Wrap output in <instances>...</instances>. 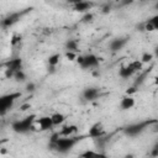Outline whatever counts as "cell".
<instances>
[{"label":"cell","instance_id":"cell-1","mask_svg":"<svg viewBox=\"0 0 158 158\" xmlns=\"http://www.w3.org/2000/svg\"><path fill=\"white\" fill-rule=\"evenodd\" d=\"M78 137H59L54 143H51V146L59 153H67L69 152L79 141Z\"/></svg>","mask_w":158,"mask_h":158},{"label":"cell","instance_id":"cell-2","mask_svg":"<svg viewBox=\"0 0 158 158\" xmlns=\"http://www.w3.org/2000/svg\"><path fill=\"white\" fill-rule=\"evenodd\" d=\"M35 118H36L35 115L27 116V117H25L23 120L15 121V122L11 125V127H12V130H14L15 132H17V133H26V132H28L30 130L33 128V122L36 121Z\"/></svg>","mask_w":158,"mask_h":158},{"label":"cell","instance_id":"cell-3","mask_svg":"<svg viewBox=\"0 0 158 158\" xmlns=\"http://www.w3.org/2000/svg\"><path fill=\"white\" fill-rule=\"evenodd\" d=\"M157 122H158V120H147V121H142V122H138V123H132V125H128L127 127H125L123 132L127 136H137L142 131H144L149 125H153V123H157Z\"/></svg>","mask_w":158,"mask_h":158},{"label":"cell","instance_id":"cell-4","mask_svg":"<svg viewBox=\"0 0 158 158\" xmlns=\"http://www.w3.org/2000/svg\"><path fill=\"white\" fill-rule=\"evenodd\" d=\"M20 96H21V93H10V94H6V95L1 96V99H0V110H1V114H5L14 105V101L16 99H19Z\"/></svg>","mask_w":158,"mask_h":158},{"label":"cell","instance_id":"cell-5","mask_svg":"<svg viewBox=\"0 0 158 158\" xmlns=\"http://www.w3.org/2000/svg\"><path fill=\"white\" fill-rule=\"evenodd\" d=\"M99 65V58L95 54H88L84 57V62L80 65L83 69H90V68H96Z\"/></svg>","mask_w":158,"mask_h":158},{"label":"cell","instance_id":"cell-6","mask_svg":"<svg viewBox=\"0 0 158 158\" xmlns=\"http://www.w3.org/2000/svg\"><path fill=\"white\" fill-rule=\"evenodd\" d=\"M36 123L38 126V130L41 131H47V130H51L54 125H53V121L51 118V116H43V117H40L36 120Z\"/></svg>","mask_w":158,"mask_h":158},{"label":"cell","instance_id":"cell-7","mask_svg":"<svg viewBox=\"0 0 158 158\" xmlns=\"http://www.w3.org/2000/svg\"><path fill=\"white\" fill-rule=\"evenodd\" d=\"M104 133H105V130H104L102 125H101L100 122H96V123H94V125L89 128L88 136L91 137V138H100Z\"/></svg>","mask_w":158,"mask_h":158},{"label":"cell","instance_id":"cell-8","mask_svg":"<svg viewBox=\"0 0 158 158\" xmlns=\"http://www.w3.org/2000/svg\"><path fill=\"white\" fill-rule=\"evenodd\" d=\"M5 65H6V70H10L12 73H16L19 70H22V60L20 58L10 59L9 62L5 63Z\"/></svg>","mask_w":158,"mask_h":158},{"label":"cell","instance_id":"cell-9","mask_svg":"<svg viewBox=\"0 0 158 158\" xmlns=\"http://www.w3.org/2000/svg\"><path fill=\"white\" fill-rule=\"evenodd\" d=\"M21 15H22V12H15V14L9 15L7 17H5V19L2 20V26H4V27H10V26H12L15 22H17V21L20 20Z\"/></svg>","mask_w":158,"mask_h":158},{"label":"cell","instance_id":"cell-10","mask_svg":"<svg viewBox=\"0 0 158 158\" xmlns=\"http://www.w3.org/2000/svg\"><path fill=\"white\" fill-rule=\"evenodd\" d=\"M127 43V38H115L110 42V49L112 52H117L120 51L125 44Z\"/></svg>","mask_w":158,"mask_h":158},{"label":"cell","instance_id":"cell-11","mask_svg":"<svg viewBox=\"0 0 158 158\" xmlns=\"http://www.w3.org/2000/svg\"><path fill=\"white\" fill-rule=\"evenodd\" d=\"M83 96L85 100H89V101L95 100L99 96V90L96 88H86L83 91Z\"/></svg>","mask_w":158,"mask_h":158},{"label":"cell","instance_id":"cell-12","mask_svg":"<svg viewBox=\"0 0 158 158\" xmlns=\"http://www.w3.org/2000/svg\"><path fill=\"white\" fill-rule=\"evenodd\" d=\"M77 132H78V127L75 125H68V126H64L62 128V131L59 132V135L62 137H72Z\"/></svg>","mask_w":158,"mask_h":158},{"label":"cell","instance_id":"cell-13","mask_svg":"<svg viewBox=\"0 0 158 158\" xmlns=\"http://www.w3.org/2000/svg\"><path fill=\"white\" fill-rule=\"evenodd\" d=\"M93 4L91 2H88V1H77L75 5H74V10L75 11H79V12H86L91 9Z\"/></svg>","mask_w":158,"mask_h":158},{"label":"cell","instance_id":"cell-14","mask_svg":"<svg viewBox=\"0 0 158 158\" xmlns=\"http://www.w3.org/2000/svg\"><path fill=\"white\" fill-rule=\"evenodd\" d=\"M120 106H121L122 110H130V109H132L135 106V99L132 96H130V95L123 96L121 102H120Z\"/></svg>","mask_w":158,"mask_h":158},{"label":"cell","instance_id":"cell-15","mask_svg":"<svg viewBox=\"0 0 158 158\" xmlns=\"http://www.w3.org/2000/svg\"><path fill=\"white\" fill-rule=\"evenodd\" d=\"M135 73H136V70L131 67V64H128V65L122 67V68L120 69L118 75H120L121 78H123V79H128V78H130V77H132Z\"/></svg>","mask_w":158,"mask_h":158},{"label":"cell","instance_id":"cell-16","mask_svg":"<svg viewBox=\"0 0 158 158\" xmlns=\"http://www.w3.org/2000/svg\"><path fill=\"white\" fill-rule=\"evenodd\" d=\"M80 158H106V156L94 151H85L80 154Z\"/></svg>","mask_w":158,"mask_h":158},{"label":"cell","instance_id":"cell-17","mask_svg":"<svg viewBox=\"0 0 158 158\" xmlns=\"http://www.w3.org/2000/svg\"><path fill=\"white\" fill-rule=\"evenodd\" d=\"M51 118H52L54 126H59L65 121V116L63 114H59V112H56V114L51 115Z\"/></svg>","mask_w":158,"mask_h":158},{"label":"cell","instance_id":"cell-18","mask_svg":"<svg viewBox=\"0 0 158 158\" xmlns=\"http://www.w3.org/2000/svg\"><path fill=\"white\" fill-rule=\"evenodd\" d=\"M65 47L68 49V52H77L78 51V42L75 40H69L67 43H65Z\"/></svg>","mask_w":158,"mask_h":158},{"label":"cell","instance_id":"cell-19","mask_svg":"<svg viewBox=\"0 0 158 158\" xmlns=\"http://www.w3.org/2000/svg\"><path fill=\"white\" fill-rule=\"evenodd\" d=\"M59 59H60V54H58V53L49 56V58H48V64H49V67H53V68H54V67L59 63Z\"/></svg>","mask_w":158,"mask_h":158},{"label":"cell","instance_id":"cell-20","mask_svg":"<svg viewBox=\"0 0 158 158\" xmlns=\"http://www.w3.org/2000/svg\"><path fill=\"white\" fill-rule=\"evenodd\" d=\"M153 59V54L152 53H148V52H144L141 57V62L142 63H149L151 60Z\"/></svg>","mask_w":158,"mask_h":158},{"label":"cell","instance_id":"cell-21","mask_svg":"<svg viewBox=\"0 0 158 158\" xmlns=\"http://www.w3.org/2000/svg\"><path fill=\"white\" fill-rule=\"evenodd\" d=\"M14 78L17 80V81H23L26 79V74L22 72V70H19L16 73H14Z\"/></svg>","mask_w":158,"mask_h":158},{"label":"cell","instance_id":"cell-22","mask_svg":"<svg viewBox=\"0 0 158 158\" xmlns=\"http://www.w3.org/2000/svg\"><path fill=\"white\" fill-rule=\"evenodd\" d=\"M130 64H131V67H132L136 72H139V70L142 69V64H143V63H142L141 60H135V62H132V63H130Z\"/></svg>","mask_w":158,"mask_h":158},{"label":"cell","instance_id":"cell-23","mask_svg":"<svg viewBox=\"0 0 158 158\" xmlns=\"http://www.w3.org/2000/svg\"><path fill=\"white\" fill-rule=\"evenodd\" d=\"M148 22L153 26V28H154V30H157V31H158V15H154V16H153Z\"/></svg>","mask_w":158,"mask_h":158},{"label":"cell","instance_id":"cell-24","mask_svg":"<svg viewBox=\"0 0 158 158\" xmlns=\"http://www.w3.org/2000/svg\"><path fill=\"white\" fill-rule=\"evenodd\" d=\"M20 41H21V36H20V35H14V36L11 37V44H12V46L20 43Z\"/></svg>","mask_w":158,"mask_h":158},{"label":"cell","instance_id":"cell-25","mask_svg":"<svg viewBox=\"0 0 158 158\" xmlns=\"http://www.w3.org/2000/svg\"><path fill=\"white\" fill-rule=\"evenodd\" d=\"M65 57H67V59H69V60H75V59H77V56H75L74 52H67V53H65Z\"/></svg>","mask_w":158,"mask_h":158},{"label":"cell","instance_id":"cell-26","mask_svg":"<svg viewBox=\"0 0 158 158\" xmlns=\"http://www.w3.org/2000/svg\"><path fill=\"white\" fill-rule=\"evenodd\" d=\"M157 156H158V142L152 148V157H157Z\"/></svg>","mask_w":158,"mask_h":158},{"label":"cell","instance_id":"cell-27","mask_svg":"<svg viewBox=\"0 0 158 158\" xmlns=\"http://www.w3.org/2000/svg\"><path fill=\"white\" fill-rule=\"evenodd\" d=\"M35 88H36V85H35L33 83H28V84L26 85V90H27V91H33Z\"/></svg>","mask_w":158,"mask_h":158},{"label":"cell","instance_id":"cell-28","mask_svg":"<svg viewBox=\"0 0 158 158\" xmlns=\"http://www.w3.org/2000/svg\"><path fill=\"white\" fill-rule=\"evenodd\" d=\"M93 20V15L91 14H85V16L83 17V21H85V22H88V21H91Z\"/></svg>","mask_w":158,"mask_h":158},{"label":"cell","instance_id":"cell-29","mask_svg":"<svg viewBox=\"0 0 158 158\" xmlns=\"http://www.w3.org/2000/svg\"><path fill=\"white\" fill-rule=\"evenodd\" d=\"M144 30H146V31H154L153 26H152L149 22H147V23H146V26H144Z\"/></svg>","mask_w":158,"mask_h":158},{"label":"cell","instance_id":"cell-30","mask_svg":"<svg viewBox=\"0 0 158 158\" xmlns=\"http://www.w3.org/2000/svg\"><path fill=\"white\" fill-rule=\"evenodd\" d=\"M77 62H78V63L81 65V64H83V62H84V57H83V56H79V57H77Z\"/></svg>","mask_w":158,"mask_h":158},{"label":"cell","instance_id":"cell-31","mask_svg":"<svg viewBox=\"0 0 158 158\" xmlns=\"http://www.w3.org/2000/svg\"><path fill=\"white\" fill-rule=\"evenodd\" d=\"M133 93H136V88H135V86H132V88H130V89L127 90V95L133 94Z\"/></svg>","mask_w":158,"mask_h":158},{"label":"cell","instance_id":"cell-32","mask_svg":"<svg viewBox=\"0 0 158 158\" xmlns=\"http://www.w3.org/2000/svg\"><path fill=\"white\" fill-rule=\"evenodd\" d=\"M22 111H25V110H27V109H30V104H25V105H22L21 107H20Z\"/></svg>","mask_w":158,"mask_h":158},{"label":"cell","instance_id":"cell-33","mask_svg":"<svg viewBox=\"0 0 158 158\" xmlns=\"http://www.w3.org/2000/svg\"><path fill=\"white\" fill-rule=\"evenodd\" d=\"M154 54L158 57V46H157V47H156V49H154Z\"/></svg>","mask_w":158,"mask_h":158},{"label":"cell","instance_id":"cell-34","mask_svg":"<svg viewBox=\"0 0 158 158\" xmlns=\"http://www.w3.org/2000/svg\"><path fill=\"white\" fill-rule=\"evenodd\" d=\"M154 131H156V132H158V122H157V123H156V126H154Z\"/></svg>","mask_w":158,"mask_h":158},{"label":"cell","instance_id":"cell-35","mask_svg":"<svg viewBox=\"0 0 158 158\" xmlns=\"http://www.w3.org/2000/svg\"><path fill=\"white\" fill-rule=\"evenodd\" d=\"M156 84L158 85V78H156Z\"/></svg>","mask_w":158,"mask_h":158}]
</instances>
